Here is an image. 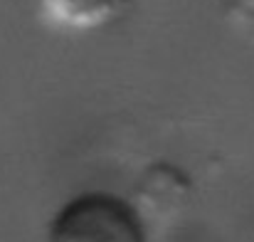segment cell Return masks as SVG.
<instances>
[{
	"label": "cell",
	"mask_w": 254,
	"mask_h": 242,
	"mask_svg": "<svg viewBox=\"0 0 254 242\" xmlns=\"http://www.w3.org/2000/svg\"><path fill=\"white\" fill-rule=\"evenodd\" d=\"M47 242H146V225L124 198L84 193L60 208Z\"/></svg>",
	"instance_id": "6da1fadb"
},
{
	"label": "cell",
	"mask_w": 254,
	"mask_h": 242,
	"mask_svg": "<svg viewBox=\"0 0 254 242\" xmlns=\"http://www.w3.org/2000/svg\"><path fill=\"white\" fill-rule=\"evenodd\" d=\"M40 22L62 35H89L116 22L133 0H30Z\"/></svg>",
	"instance_id": "7a4b0ae2"
},
{
	"label": "cell",
	"mask_w": 254,
	"mask_h": 242,
	"mask_svg": "<svg viewBox=\"0 0 254 242\" xmlns=\"http://www.w3.org/2000/svg\"><path fill=\"white\" fill-rule=\"evenodd\" d=\"M222 17L232 35L254 52V0H225Z\"/></svg>",
	"instance_id": "3957f363"
}]
</instances>
